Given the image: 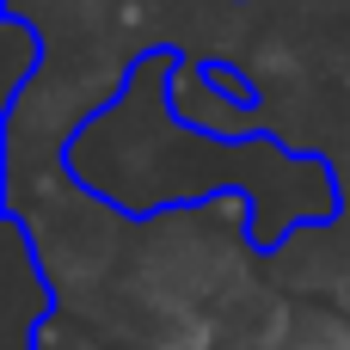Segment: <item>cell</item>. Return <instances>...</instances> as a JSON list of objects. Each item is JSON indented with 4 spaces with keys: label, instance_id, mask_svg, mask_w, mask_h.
Instances as JSON below:
<instances>
[]
</instances>
